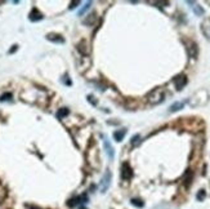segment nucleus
<instances>
[{
    "instance_id": "1",
    "label": "nucleus",
    "mask_w": 210,
    "mask_h": 209,
    "mask_svg": "<svg viewBox=\"0 0 210 209\" xmlns=\"http://www.w3.org/2000/svg\"><path fill=\"white\" fill-rule=\"evenodd\" d=\"M165 98V92L161 88H156L148 94V102L151 105H159L164 101Z\"/></svg>"
},
{
    "instance_id": "2",
    "label": "nucleus",
    "mask_w": 210,
    "mask_h": 209,
    "mask_svg": "<svg viewBox=\"0 0 210 209\" xmlns=\"http://www.w3.org/2000/svg\"><path fill=\"white\" fill-rule=\"evenodd\" d=\"M110 183H111V172L107 170L104 173V176L102 177L101 182H100V189H101V193L104 194L107 191V189L110 187Z\"/></svg>"
},
{
    "instance_id": "3",
    "label": "nucleus",
    "mask_w": 210,
    "mask_h": 209,
    "mask_svg": "<svg viewBox=\"0 0 210 209\" xmlns=\"http://www.w3.org/2000/svg\"><path fill=\"white\" fill-rule=\"evenodd\" d=\"M133 177V170L130 165L128 164V163H124L121 167V178L124 179V181H128V179H130Z\"/></svg>"
},
{
    "instance_id": "4",
    "label": "nucleus",
    "mask_w": 210,
    "mask_h": 209,
    "mask_svg": "<svg viewBox=\"0 0 210 209\" xmlns=\"http://www.w3.org/2000/svg\"><path fill=\"white\" fill-rule=\"evenodd\" d=\"M103 145H104V148H106V154H107V156L108 158L112 160L114 158H115V150H114V147H112V145H111L110 142H108V139L106 138V137H103Z\"/></svg>"
},
{
    "instance_id": "5",
    "label": "nucleus",
    "mask_w": 210,
    "mask_h": 209,
    "mask_svg": "<svg viewBox=\"0 0 210 209\" xmlns=\"http://www.w3.org/2000/svg\"><path fill=\"white\" fill-rule=\"evenodd\" d=\"M83 203H86V196L83 195V196H76V197H74V199H71L68 203H67V205L70 208H74V207H76L79 204H83Z\"/></svg>"
},
{
    "instance_id": "6",
    "label": "nucleus",
    "mask_w": 210,
    "mask_h": 209,
    "mask_svg": "<svg viewBox=\"0 0 210 209\" xmlns=\"http://www.w3.org/2000/svg\"><path fill=\"white\" fill-rule=\"evenodd\" d=\"M174 84H176V86H177L178 90L183 89V86L187 84V78H186L184 75H179V76L174 78Z\"/></svg>"
},
{
    "instance_id": "7",
    "label": "nucleus",
    "mask_w": 210,
    "mask_h": 209,
    "mask_svg": "<svg viewBox=\"0 0 210 209\" xmlns=\"http://www.w3.org/2000/svg\"><path fill=\"white\" fill-rule=\"evenodd\" d=\"M201 31L205 35V38L208 40H210V18H206L201 23Z\"/></svg>"
},
{
    "instance_id": "8",
    "label": "nucleus",
    "mask_w": 210,
    "mask_h": 209,
    "mask_svg": "<svg viewBox=\"0 0 210 209\" xmlns=\"http://www.w3.org/2000/svg\"><path fill=\"white\" fill-rule=\"evenodd\" d=\"M46 39H48L49 42L57 43V44H63V43H65V39H63L61 35H58V34H48V35H46Z\"/></svg>"
},
{
    "instance_id": "9",
    "label": "nucleus",
    "mask_w": 210,
    "mask_h": 209,
    "mask_svg": "<svg viewBox=\"0 0 210 209\" xmlns=\"http://www.w3.org/2000/svg\"><path fill=\"white\" fill-rule=\"evenodd\" d=\"M28 18H30V21H32V22H38V21H42V20L44 18V16L40 13V12H39L36 8H34V9L31 10L30 16H28Z\"/></svg>"
},
{
    "instance_id": "10",
    "label": "nucleus",
    "mask_w": 210,
    "mask_h": 209,
    "mask_svg": "<svg viewBox=\"0 0 210 209\" xmlns=\"http://www.w3.org/2000/svg\"><path fill=\"white\" fill-rule=\"evenodd\" d=\"M126 134V129H120V130H116L114 133V138H115V141H118V142H121L122 139H124Z\"/></svg>"
},
{
    "instance_id": "11",
    "label": "nucleus",
    "mask_w": 210,
    "mask_h": 209,
    "mask_svg": "<svg viewBox=\"0 0 210 209\" xmlns=\"http://www.w3.org/2000/svg\"><path fill=\"white\" fill-rule=\"evenodd\" d=\"M187 50H188V54L190 57H196L197 56V46L195 43H188V46H187Z\"/></svg>"
},
{
    "instance_id": "12",
    "label": "nucleus",
    "mask_w": 210,
    "mask_h": 209,
    "mask_svg": "<svg viewBox=\"0 0 210 209\" xmlns=\"http://www.w3.org/2000/svg\"><path fill=\"white\" fill-rule=\"evenodd\" d=\"M78 49H79L83 54H85V56L89 53V48H86V42H85V40H81V42L78 44Z\"/></svg>"
},
{
    "instance_id": "13",
    "label": "nucleus",
    "mask_w": 210,
    "mask_h": 209,
    "mask_svg": "<svg viewBox=\"0 0 210 209\" xmlns=\"http://www.w3.org/2000/svg\"><path fill=\"white\" fill-rule=\"evenodd\" d=\"M183 106H184V102H177V103L172 105L170 108H169V111H170V112H176V111H178V110L183 108Z\"/></svg>"
},
{
    "instance_id": "14",
    "label": "nucleus",
    "mask_w": 210,
    "mask_h": 209,
    "mask_svg": "<svg viewBox=\"0 0 210 209\" xmlns=\"http://www.w3.org/2000/svg\"><path fill=\"white\" fill-rule=\"evenodd\" d=\"M67 115H68V108L63 107V108H60V110H58L57 118H58V119H63V118H65V116H67Z\"/></svg>"
},
{
    "instance_id": "15",
    "label": "nucleus",
    "mask_w": 210,
    "mask_h": 209,
    "mask_svg": "<svg viewBox=\"0 0 210 209\" xmlns=\"http://www.w3.org/2000/svg\"><path fill=\"white\" fill-rule=\"evenodd\" d=\"M192 9H194V12H195L196 16H202V14H204V9L200 7L199 4H195V3H194V5H192Z\"/></svg>"
},
{
    "instance_id": "16",
    "label": "nucleus",
    "mask_w": 210,
    "mask_h": 209,
    "mask_svg": "<svg viewBox=\"0 0 210 209\" xmlns=\"http://www.w3.org/2000/svg\"><path fill=\"white\" fill-rule=\"evenodd\" d=\"M96 20H97V14L96 13H92L90 17H88L86 20H84V23H85V25H93V23L96 22Z\"/></svg>"
},
{
    "instance_id": "17",
    "label": "nucleus",
    "mask_w": 210,
    "mask_h": 209,
    "mask_svg": "<svg viewBox=\"0 0 210 209\" xmlns=\"http://www.w3.org/2000/svg\"><path fill=\"white\" fill-rule=\"evenodd\" d=\"M130 143H132V146L133 147H137L139 143H141V136L139 134H137V136H134L133 138H132V141H130Z\"/></svg>"
},
{
    "instance_id": "18",
    "label": "nucleus",
    "mask_w": 210,
    "mask_h": 209,
    "mask_svg": "<svg viewBox=\"0 0 210 209\" xmlns=\"http://www.w3.org/2000/svg\"><path fill=\"white\" fill-rule=\"evenodd\" d=\"M132 204L134 207H137V208H142L143 207V201L139 200V199H132Z\"/></svg>"
},
{
    "instance_id": "19",
    "label": "nucleus",
    "mask_w": 210,
    "mask_h": 209,
    "mask_svg": "<svg viewBox=\"0 0 210 209\" xmlns=\"http://www.w3.org/2000/svg\"><path fill=\"white\" fill-rule=\"evenodd\" d=\"M90 5H92V3H90V2H89V3H86V4L84 5V7H83V8H81V9L79 10V16H83V14L85 13V12L89 9V7H90Z\"/></svg>"
},
{
    "instance_id": "20",
    "label": "nucleus",
    "mask_w": 210,
    "mask_h": 209,
    "mask_svg": "<svg viewBox=\"0 0 210 209\" xmlns=\"http://www.w3.org/2000/svg\"><path fill=\"white\" fill-rule=\"evenodd\" d=\"M191 179H192V173L188 170V172H187V176L184 177V185H186V186H190Z\"/></svg>"
},
{
    "instance_id": "21",
    "label": "nucleus",
    "mask_w": 210,
    "mask_h": 209,
    "mask_svg": "<svg viewBox=\"0 0 210 209\" xmlns=\"http://www.w3.org/2000/svg\"><path fill=\"white\" fill-rule=\"evenodd\" d=\"M10 98H12V94H10V93H4V94L0 97V101H2V102L10 101Z\"/></svg>"
},
{
    "instance_id": "22",
    "label": "nucleus",
    "mask_w": 210,
    "mask_h": 209,
    "mask_svg": "<svg viewBox=\"0 0 210 209\" xmlns=\"http://www.w3.org/2000/svg\"><path fill=\"white\" fill-rule=\"evenodd\" d=\"M205 196H206V193L204 190H200L199 191V194H197V200L199 201H202L204 199H205Z\"/></svg>"
},
{
    "instance_id": "23",
    "label": "nucleus",
    "mask_w": 210,
    "mask_h": 209,
    "mask_svg": "<svg viewBox=\"0 0 210 209\" xmlns=\"http://www.w3.org/2000/svg\"><path fill=\"white\" fill-rule=\"evenodd\" d=\"M88 101H89L92 105H94V106L97 105V101L94 100V97H93V96H89V97H88Z\"/></svg>"
},
{
    "instance_id": "24",
    "label": "nucleus",
    "mask_w": 210,
    "mask_h": 209,
    "mask_svg": "<svg viewBox=\"0 0 210 209\" xmlns=\"http://www.w3.org/2000/svg\"><path fill=\"white\" fill-rule=\"evenodd\" d=\"M80 4V2H72L71 5H70V9H74V8H76V5Z\"/></svg>"
},
{
    "instance_id": "25",
    "label": "nucleus",
    "mask_w": 210,
    "mask_h": 209,
    "mask_svg": "<svg viewBox=\"0 0 210 209\" xmlns=\"http://www.w3.org/2000/svg\"><path fill=\"white\" fill-rule=\"evenodd\" d=\"M16 49H17V45H14V48H12V49L9 50V53H13V52H14Z\"/></svg>"
}]
</instances>
